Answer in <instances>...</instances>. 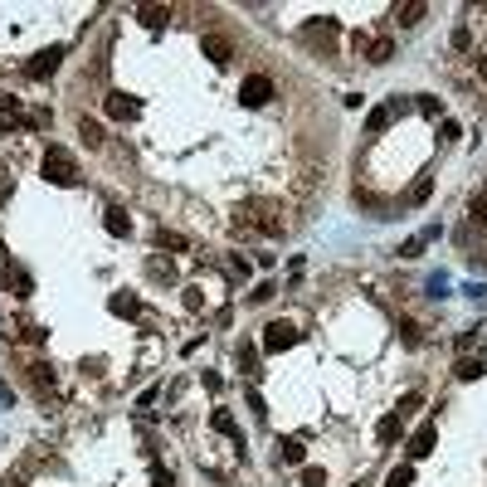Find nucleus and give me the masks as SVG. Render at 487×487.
Listing matches in <instances>:
<instances>
[{
    "label": "nucleus",
    "mask_w": 487,
    "mask_h": 487,
    "mask_svg": "<svg viewBox=\"0 0 487 487\" xmlns=\"http://www.w3.org/2000/svg\"><path fill=\"white\" fill-rule=\"evenodd\" d=\"M78 161H73V151L69 146H49L44 151V181L49 185H78Z\"/></svg>",
    "instance_id": "1"
},
{
    "label": "nucleus",
    "mask_w": 487,
    "mask_h": 487,
    "mask_svg": "<svg viewBox=\"0 0 487 487\" xmlns=\"http://www.w3.org/2000/svg\"><path fill=\"white\" fill-rule=\"evenodd\" d=\"M297 341H302V332L293 327V321H268V327H263V351L268 356H278V351H288Z\"/></svg>",
    "instance_id": "2"
},
{
    "label": "nucleus",
    "mask_w": 487,
    "mask_h": 487,
    "mask_svg": "<svg viewBox=\"0 0 487 487\" xmlns=\"http://www.w3.org/2000/svg\"><path fill=\"white\" fill-rule=\"evenodd\" d=\"M268 98H273V78H268V73H249L244 88H239V102L244 107H263Z\"/></svg>",
    "instance_id": "3"
},
{
    "label": "nucleus",
    "mask_w": 487,
    "mask_h": 487,
    "mask_svg": "<svg viewBox=\"0 0 487 487\" xmlns=\"http://www.w3.org/2000/svg\"><path fill=\"white\" fill-rule=\"evenodd\" d=\"M59 64H64V44H54V49H39L34 59L25 64V73L30 78H49V73H59Z\"/></svg>",
    "instance_id": "4"
},
{
    "label": "nucleus",
    "mask_w": 487,
    "mask_h": 487,
    "mask_svg": "<svg viewBox=\"0 0 487 487\" xmlns=\"http://www.w3.org/2000/svg\"><path fill=\"white\" fill-rule=\"evenodd\" d=\"M434 444H439V424H419L414 429V439H409V463H419V458H429V453H434Z\"/></svg>",
    "instance_id": "5"
},
{
    "label": "nucleus",
    "mask_w": 487,
    "mask_h": 487,
    "mask_svg": "<svg viewBox=\"0 0 487 487\" xmlns=\"http://www.w3.org/2000/svg\"><path fill=\"white\" fill-rule=\"evenodd\" d=\"M102 107H107V117H113V122H132V117L141 113V102H137V98H127V93H107V98H102Z\"/></svg>",
    "instance_id": "6"
},
{
    "label": "nucleus",
    "mask_w": 487,
    "mask_h": 487,
    "mask_svg": "<svg viewBox=\"0 0 487 487\" xmlns=\"http://www.w3.org/2000/svg\"><path fill=\"white\" fill-rule=\"evenodd\" d=\"M102 229H107V234H113V239H127V234H132V214L113 205V209H107V214H102Z\"/></svg>",
    "instance_id": "7"
},
{
    "label": "nucleus",
    "mask_w": 487,
    "mask_h": 487,
    "mask_svg": "<svg viewBox=\"0 0 487 487\" xmlns=\"http://www.w3.org/2000/svg\"><path fill=\"white\" fill-rule=\"evenodd\" d=\"M5 288H15V297H30L34 293V278L25 273L20 263H5Z\"/></svg>",
    "instance_id": "8"
},
{
    "label": "nucleus",
    "mask_w": 487,
    "mask_h": 487,
    "mask_svg": "<svg viewBox=\"0 0 487 487\" xmlns=\"http://www.w3.org/2000/svg\"><path fill=\"white\" fill-rule=\"evenodd\" d=\"M390 122H395V113H390V102H381V107H370V113H365V132H370V137H381V132H390Z\"/></svg>",
    "instance_id": "9"
},
{
    "label": "nucleus",
    "mask_w": 487,
    "mask_h": 487,
    "mask_svg": "<svg viewBox=\"0 0 487 487\" xmlns=\"http://www.w3.org/2000/svg\"><path fill=\"white\" fill-rule=\"evenodd\" d=\"M205 54H209L214 64H229V59H234V44H229L225 34H205Z\"/></svg>",
    "instance_id": "10"
},
{
    "label": "nucleus",
    "mask_w": 487,
    "mask_h": 487,
    "mask_svg": "<svg viewBox=\"0 0 487 487\" xmlns=\"http://www.w3.org/2000/svg\"><path fill=\"white\" fill-rule=\"evenodd\" d=\"M209 424H214V434H225V439H234V444L244 449V439H239V424H234V414H229V409H214V414H209Z\"/></svg>",
    "instance_id": "11"
},
{
    "label": "nucleus",
    "mask_w": 487,
    "mask_h": 487,
    "mask_svg": "<svg viewBox=\"0 0 487 487\" xmlns=\"http://www.w3.org/2000/svg\"><path fill=\"white\" fill-rule=\"evenodd\" d=\"M137 20L146 25V30H161L171 20V5H137Z\"/></svg>",
    "instance_id": "12"
},
{
    "label": "nucleus",
    "mask_w": 487,
    "mask_h": 487,
    "mask_svg": "<svg viewBox=\"0 0 487 487\" xmlns=\"http://www.w3.org/2000/svg\"><path fill=\"white\" fill-rule=\"evenodd\" d=\"M107 312H113V317H137L141 302H137L132 293H113V297H107Z\"/></svg>",
    "instance_id": "13"
},
{
    "label": "nucleus",
    "mask_w": 487,
    "mask_h": 487,
    "mask_svg": "<svg viewBox=\"0 0 487 487\" xmlns=\"http://www.w3.org/2000/svg\"><path fill=\"white\" fill-rule=\"evenodd\" d=\"M400 424H405V419H400V414H385V419H381V424H375V439H381V444H385V449H390V444H395V439H400Z\"/></svg>",
    "instance_id": "14"
},
{
    "label": "nucleus",
    "mask_w": 487,
    "mask_h": 487,
    "mask_svg": "<svg viewBox=\"0 0 487 487\" xmlns=\"http://www.w3.org/2000/svg\"><path fill=\"white\" fill-rule=\"evenodd\" d=\"M234 356H239V370L249 375V381H258V375H263V370H258V351H253V346H244V341H239V351H234Z\"/></svg>",
    "instance_id": "15"
},
{
    "label": "nucleus",
    "mask_w": 487,
    "mask_h": 487,
    "mask_svg": "<svg viewBox=\"0 0 487 487\" xmlns=\"http://www.w3.org/2000/svg\"><path fill=\"white\" fill-rule=\"evenodd\" d=\"M302 458H307L302 439H278V463H302Z\"/></svg>",
    "instance_id": "16"
},
{
    "label": "nucleus",
    "mask_w": 487,
    "mask_h": 487,
    "mask_svg": "<svg viewBox=\"0 0 487 487\" xmlns=\"http://www.w3.org/2000/svg\"><path fill=\"white\" fill-rule=\"evenodd\" d=\"M332 34H337V20H321V25H317V20H312V25H307V30H302V39H307V44H317V39H321V44H327V39H332Z\"/></svg>",
    "instance_id": "17"
},
{
    "label": "nucleus",
    "mask_w": 487,
    "mask_h": 487,
    "mask_svg": "<svg viewBox=\"0 0 487 487\" xmlns=\"http://www.w3.org/2000/svg\"><path fill=\"white\" fill-rule=\"evenodd\" d=\"M30 381H34V390H39L44 400L54 395V375H49V365H39V361H34V365H30Z\"/></svg>",
    "instance_id": "18"
},
{
    "label": "nucleus",
    "mask_w": 487,
    "mask_h": 487,
    "mask_svg": "<svg viewBox=\"0 0 487 487\" xmlns=\"http://www.w3.org/2000/svg\"><path fill=\"white\" fill-rule=\"evenodd\" d=\"M424 15H429V5H419V0H414V5H400V10H395V20H400L405 30H414Z\"/></svg>",
    "instance_id": "19"
},
{
    "label": "nucleus",
    "mask_w": 487,
    "mask_h": 487,
    "mask_svg": "<svg viewBox=\"0 0 487 487\" xmlns=\"http://www.w3.org/2000/svg\"><path fill=\"white\" fill-rule=\"evenodd\" d=\"M453 375H458V381H477V375H482V356H463L453 365Z\"/></svg>",
    "instance_id": "20"
},
{
    "label": "nucleus",
    "mask_w": 487,
    "mask_h": 487,
    "mask_svg": "<svg viewBox=\"0 0 487 487\" xmlns=\"http://www.w3.org/2000/svg\"><path fill=\"white\" fill-rule=\"evenodd\" d=\"M365 54H370V64H390L395 59V39H375Z\"/></svg>",
    "instance_id": "21"
},
{
    "label": "nucleus",
    "mask_w": 487,
    "mask_h": 487,
    "mask_svg": "<svg viewBox=\"0 0 487 487\" xmlns=\"http://www.w3.org/2000/svg\"><path fill=\"white\" fill-rule=\"evenodd\" d=\"M468 214H473V229H477V234L487 239V195H477V200L468 205Z\"/></svg>",
    "instance_id": "22"
},
{
    "label": "nucleus",
    "mask_w": 487,
    "mask_h": 487,
    "mask_svg": "<svg viewBox=\"0 0 487 487\" xmlns=\"http://www.w3.org/2000/svg\"><path fill=\"white\" fill-rule=\"evenodd\" d=\"M78 137H83L88 146H102V127H98L93 117H78Z\"/></svg>",
    "instance_id": "23"
},
{
    "label": "nucleus",
    "mask_w": 487,
    "mask_h": 487,
    "mask_svg": "<svg viewBox=\"0 0 487 487\" xmlns=\"http://www.w3.org/2000/svg\"><path fill=\"white\" fill-rule=\"evenodd\" d=\"M429 195H434V181H429V176H419V181L409 185V205H424Z\"/></svg>",
    "instance_id": "24"
},
{
    "label": "nucleus",
    "mask_w": 487,
    "mask_h": 487,
    "mask_svg": "<svg viewBox=\"0 0 487 487\" xmlns=\"http://www.w3.org/2000/svg\"><path fill=\"white\" fill-rule=\"evenodd\" d=\"M429 239H439V229H424V234H419V239H409V244H405V249H400V258H419V249H424V244H429Z\"/></svg>",
    "instance_id": "25"
},
{
    "label": "nucleus",
    "mask_w": 487,
    "mask_h": 487,
    "mask_svg": "<svg viewBox=\"0 0 487 487\" xmlns=\"http://www.w3.org/2000/svg\"><path fill=\"white\" fill-rule=\"evenodd\" d=\"M409 482H414V468H409V463L390 468V477H385V487H409Z\"/></svg>",
    "instance_id": "26"
},
{
    "label": "nucleus",
    "mask_w": 487,
    "mask_h": 487,
    "mask_svg": "<svg viewBox=\"0 0 487 487\" xmlns=\"http://www.w3.org/2000/svg\"><path fill=\"white\" fill-rule=\"evenodd\" d=\"M156 244H161V249H176V253L185 249V239H181L176 229H156Z\"/></svg>",
    "instance_id": "27"
},
{
    "label": "nucleus",
    "mask_w": 487,
    "mask_h": 487,
    "mask_svg": "<svg viewBox=\"0 0 487 487\" xmlns=\"http://www.w3.org/2000/svg\"><path fill=\"white\" fill-rule=\"evenodd\" d=\"M151 278H166V283H171V278H176V263H171V258H151Z\"/></svg>",
    "instance_id": "28"
},
{
    "label": "nucleus",
    "mask_w": 487,
    "mask_h": 487,
    "mask_svg": "<svg viewBox=\"0 0 487 487\" xmlns=\"http://www.w3.org/2000/svg\"><path fill=\"white\" fill-rule=\"evenodd\" d=\"M419 405H424V390H409V395H405V400H400V409H395V414H400V419H405V414H414V409H419Z\"/></svg>",
    "instance_id": "29"
},
{
    "label": "nucleus",
    "mask_w": 487,
    "mask_h": 487,
    "mask_svg": "<svg viewBox=\"0 0 487 487\" xmlns=\"http://www.w3.org/2000/svg\"><path fill=\"white\" fill-rule=\"evenodd\" d=\"M400 337H405V346H419V341H424V332H419V321H405V327H400Z\"/></svg>",
    "instance_id": "30"
},
{
    "label": "nucleus",
    "mask_w": 487,
    "mask_h": 487,
    "mask_svg": "<svg viewBox=\"0 0 487 487\" xmlns=\"http://www.w3.org/2000/svg\"><path fill=\"white\" fill-rule=\"evenodd\" d=\"M302 482L307 487H327V473H321V468H302Z\"/></svg>",
    "instance_id": "31"
},
{
    "label": "nucleus",
    "mask_w": 487,
    "mask_h": 487,
    "mask_svg": "<svg viewBox=\"0 0 487 487\" xmlns=\"http://www.w3.org/2000/svg\"><path fill=\"white\" fill-rule=\"evenodd\" d=\"M419 113H429V117H439V113H444V102H439V98H419Z\"/></svg>",
    "instance_id": "32"
},
{
    "label": "nucleus",
    "mask_w": 487,
    "mask_h": 487,
    "mask_svg": "<svg viewBox=\"0 0 487 487\" xmlns=\"http://www.w3.org/2000/svg\"><path fill=\"white\" fill-rule=\"evenodd\" d=\"M151 487H176V477H171L166 468H156V473H151Z\"/></svg>",
    "instance_id": "33"
},
{
    "label": "nucleus",
    "mask_w": 487,
    "mask_h": 487,
    "mask_svg": "<svg viewBox=\"0 0 487 487\" xmlns=\"http://www.w3.org/2000/svg\"><path fill=\"white\" fill-rule=\"evenodd\" d=\"M273 293H278V288H273V283H258V288H253V293H249V297H253V302H268V297H273Z\"/></svg>",
    "instance_id": "34"
},
{
    "label": "nucleus",
    "mask_w": 487,
    "mask_h": 487,
    "mask_svg": "<svg viewBox=\"0 0 487 487\" xmlns=\"http://www.w3.org/2000/svg\"><path fill=\"white\" fill-rule=\"evenodd\" d=\"M468 44H473V34H468V25H458L453 30V49H468Z\"/></svg>",
    "instance_id": "35"
},
{
    "label": "nucleus",
    "mask_w": 487,
    "mask_h": 487,
    "mask_svg": "<svg viewBox=\"0 0 487 487\" xmlns=\"http://www.w3.org/2000/svg\"><path fill=\"white\" fill-rule=\"evenodd\" d=\"M249 409H253V414H258V419H263V414H268V405H263V395H258V390H249Z\"/></svg>",
    "instance_id": "36"
},
{
    "label": "nucleus",
    "mask_w": 487,
    "mask_h": 487,
    "mask_svg": "<svg viewBox=\"0 0 487 487\" xmlns=\"http://www.w3.org/2000/svg\"><path fill=\"white\" fill-rule=\"evenodd\" d=\"M234 273H239V278H249V273H253V263H249L244 253H234Z\"/></svg>",
    "instance_id": "37"
},
{
    "label": "nucleus",
    "mask_w": 487,
    "mask_h": 487,
    "mask_svg": "<svg viewBox=\"0 0 487 487\" xmlns=\"http://www.w3.org/2000/svg\"><path fill=\"white\" fill-rule=\"evenodd\" d=\"M10 195V181H5V171H0V200H5Z\"/></svg>",
    "instance_id": "38"
},
{
    "label": "nucleus",
    "mask_w": 487,
    "mask_h": 487,
    "mask_svg": "<svg viewBox=\"0 0 487 487\" xmlns=\"http://www.w3.org/2000/svg\"><path fill=\"white\" fill-rule=\"evenodd\" d=\"M477 73H482V78H487V54H482V59H477Z\"/></svg>",
    "instance_id": "39"
}]
</instances>
